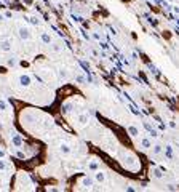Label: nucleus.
Wrapping results in <instances>:
<instances>
[{
    "label": "nucleus",
    "instance_id": "17",
    "mask_svg": "<svg viewBox=\"0 0 179 192\" xmlns=\"http://www.w3.org/2000/svg\"><path fill=\"white\" fill-rule=\"evenodd\" d=\"M29 21H31L32 24H39V23H40L39 19H37V18H34V16H32V18H29Z\"/></svg>",
    "mask_w": 179,
    "mask_h": 192
},
{
    "label": "nucleus",
    "instance_id": "13",
    "mask_svg": "<svg viewBox=\"0 0 179 192\" xmlns=\"http://www.w3.org/2000/svg\"><path fill=\"white\" fill-rule=\"evenodd\" d=\"M0 111H6V103L3 99H0Z\"/></svg>",
    "mask_w": 179,
    "mask_h": 192
},
{
    "label": "nucleus",
    "instance_id": "14",
    "mask_svg": "<svg viewBox=\"0 0 179 192\" xmlns=\"http://www.w3.org/2000/svg\"><path fill=\"white\" fill-rule=\"evenodd\" d=\"M90 170H98V162H91L90 163Z\"/></svg>",
    "mask_w": 179,
    "mask_h": 192
},
{
    "label": "nucleus",
    "instance_id": "1",
    "mask_svg": "<svg viewBox=\"0 0 179 192\" xmlns=\"http://www.w3.org/2000/svg\"><path fill=\"white\" fill-rule=\"evenodd\" d=\"M19 37L23 40H29L31 38V31L27 27H19Z\"/></svg>",
    "mask_w": 179,
    "mask_h": 192
},
{
    "label": "nucleus",
    "instance_id": "6",
    "mask_svg": "<svg viewBox=\"0 0 179 192\" xmlns=\"http://www.w3.org/2000/svg\"><path fill=\"white\" fill-rule=\"evenodd\" d=\"M82 184H83V186H87L88 189H91V186H93V179L87 176V178H83V179H82Z\"/></svg>",
    "mask_w": 179,
    "mask_h": 192
},
{
    "label": "nucleus",
    "instance_id": "7",
    "mask_svg": "<svg viewBox=\"0 0 179 192\" xmlns=\"http://www.w3.org/2000/svg\"><path fill=\"white\" fill-rule=\"evenodd\" d=\"M79 123H80V125L88 123V115H87V114H82V115H79Z\"/></svg>",
    "mask_w": 179,
    "mask_h": 192
},
{
    "label": "nucleus",
    "instance_id": "10",
    "mask_svg": "<svg viewBox=\"0 0 179 192\" xmlns=\"http://www.w3.org/2000/svg\"><path fill=\"white\" fill-rule=\"evenodd\" d=\"M141 144H143V147H144V149H149V147H152V142H150L149 139H143V142H141Z\"/></svg>",
    "mask_w": 179,
    "mask_h": 192
},
{
    "label": "nucleus",
    "instance_id": "12",
    "mask_svg": "<svg viewBox=\"0 0 179 192\" xmlns=\"http://www.w3.org/2000/svg\"><path fill=\"white\" fill-rule=\"evenodd\" d=\"M59 77H61V79H67V71L61 69V71H59Z\"/></svg>",
    "mask_w": 179,
    "mask_h": 192
},
{
    "label": "nucleus",
    "instance_id": "4",
    "mask_svg": "<svg viewBox=\"0 0 179 192\" xmlns=\"http://www.w3.org/2000/svg\"><path fill=\"white\" fill-rule=\"evenodd\" d=\"M95 179H96L98 182H104V181H106V173L101 171V170L96 171V173H95Z\"/></svg>",
    "mask_w": 179,
    "mask_h": 192
},
{
    "label": "nucleus",
    "instance_id": "15",
    "mask_svg": "<svg viewBox=\"0 0 179 192\" xmlns=\"http://www.w3.org/2000/svg\"><path fill=\"white\" fill-rule=\"evenodd\" d=\"M6 168V163H5V160H2L0 159V170H5Z\"/></svg>",
    "mask_w": 179,
    "mask_h": 192
},
{
    "label": "nucleus",
    "instance_id": "11",
    "mask_svg": "<svg viewBox=\"0 0 179 192\" xmlns=\"http://www.w3.org/2000/svg\"><path fill=\"white\" fill-rule=\"evenodd\" d=\"M152 173H154V176H155V178H158V179H160V178H162V176H163V173H162V171H160V170H157V168H155V170H154Z\"/></svg>",
    "mask_w": 179,
    "mask_h": 192
},
{
    "label": "nucleus",
    "instance_id": "3",
    "mask_svg": "<svg viewBox=\"0 0 179 192\" xmlns=\"http://www.w3.org/2000/svg\"><path fill=\"white\" fill-rule=\"evenodd\" d=\"M0 48L3 51H10L11 50V40H2L0 42Z\"/></svg>",
    "mask_w": 179,
    "mask_h": 192
},
{
    "label": "nucleus",
    "instance_id": "18",
    "mask_svg": "<svg viewBox=\"0 0 179 192\" xmlns=\"http://www.w3.org/2000/svg\"><path fill=\"white\" fill-rule=\"evenodd\" d=\"M61 48H62V46H61V43H56V45L53 46V50H54V51H59Z\"/></svg>",
    "mask_w": 179,
    "mask_h": 192
},
{
    "label": "nucleus",
    "instance_id": "19",
    "mask_svg": "<svg viewBox=\"0 0 179 192\" xmlns=\"http://www.w3.org/2000/svg\"><path fill=\"white\" fill-rule=\"evenodd\" d=\"M160 152H162V147H160V146H155V147H154V154H160Z\"/></svg>",
    "mask_w": 179,
    "mask_h": 192
},
{
    "label": "nucleus",
    "instance_id": "8",
    "mask_svg": "<svg viewBox=\"0 0 179 192\" xmlns=\"http://www.w3.org/2000/svg\"><path fill=\"white\" fill-rule=\"evenodd\" d=\"M128 131H130L131 136H138V134H139V130H138L136 127H133V125H131V127H128Z\"/></svg>",
    "mask_w": 179,
    "mask_h": 192
},
{
    "label": "nucleus",
    "instance_id": "9",
    "mask_svg": "<svg viewBox=\"0 0 179 192\" xmlns=\"http://www.w3.org/2000/svg\"><path fill=\"white\" fill-rule=\"evenodd\" d=\"M42 42H43V43H51V37L46 34V32H43V34H42Z\"/></svg>",
    "mask_w": 179,
    "mask_h": 192
},
{
    "label": "nucleus",
    "instance_id": "20",
    "mask_svg": "<svg viewBox=\"0 0 179 192\" xmlns=\"http://www.w3.org/2000/svg\"><path fill=\"white\" fill-rule=\"evenodd\" d=\"M3 155H5V152H3V151H2V149H0V159H2V157H3Z\"/></svg>",
    "mask_w": 179,
    "mask_h": 192
},
{
    "label": "nucleus",
    "instance_id": "2",
    "mask_svg": "<svg viewBox=\"0 0 179 192\" xmlns=\"http://www.w3.org/2000/svg\"><path fill=\"white\" fill-rule=\"evenodd\" d=\"M19 85H21V86H29V85H31V77L27 75V74L19 75Z\"/></svg>",
    "mask_w": 179,
    "mask_h": 192
},
{
    "label": "nucleus",
    "instance_id": "5",
    "mask_svg": "<svg viewBox=\"0 0 179 192\" xmlns=\"http://www.w3.org/2000/svg\"><path fill=\"white\" fill-rule=\"evenodd\" d=\"M59 151H61V154L67 155V154H70V146H69V144H66V142H62L61 147H59Z\"/></svg>",
    "mask_w": 179,
    "mask_h": 192
},
{
    "label": "nucleus",
    "instance_id": "16",
    "mask_svg": "<svg viewBox=\"0 0 179 192\" xmlns=\"http://www.w3.org/2000/svg\"><path fill=\"white\" fill-rule=\"evenodd\" d=\"M6 64H8V66H15V64H16V59H15V58H11V59L6 61Z\"/></svg>",
    "mask_w": 179,
    "mask_h": 192
}]
</instances>
